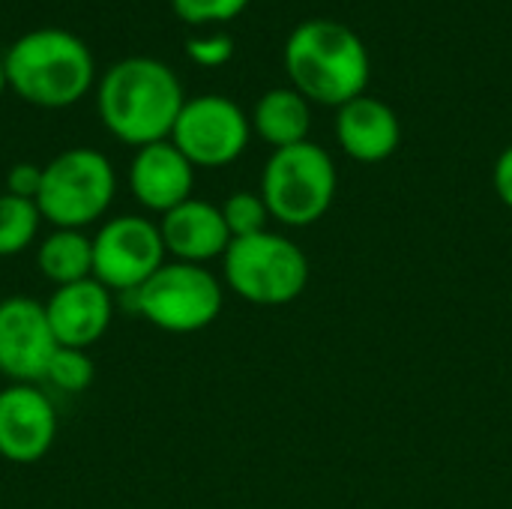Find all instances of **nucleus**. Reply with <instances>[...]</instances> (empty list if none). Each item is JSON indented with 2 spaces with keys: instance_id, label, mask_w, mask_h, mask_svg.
<instances>
[{
  "instance_id": "nucleus-6",
  "label": "nucleus",
  "mask_w": 512,
  "mask_h": 509,
  "mask_svg": "<svg viewBox=\"0 0 512 509\" xmlns=\"http://www.w3.org/2000/svg\"><path fill=\"white\" fill-rule=\"evenodd\" d=\"M114 192L117 177L108 156L90 147H72L42 165L36 207L54 228L84 231L108 213Z\"/></svg>"
},
{
  "instance_id": "nucleus-4",
  "label": "nucleus",
  "mask_w": 512,
  "mask_h": 509,
  "mask_svg": "<svg viewBox=\"0 0 512 509\" xmlns=\"http://www.w3.org/2000/svg\"><path fill=\"white\" fill-rule=\"evenodd\" d=\"M336 186V162L315 141L273 150L261 171V198L270 216L288 228H309L321 222L333 207Z\"/></svg>"
},
{
  "instance_id": "nucleus-23",
  "label": "nucleus",
  "mask_w": 512,
  "mask_h": 509,
  "mask_svg": "<svg viewBox=\"0 0 512 509\" xmlns=\"http://www.w3.org/2000/svg\"><path fill=\"white\" fill-rule=\"evenodd\" d=\"M39 189H42V165L18 162V165L9 168V174H6V192L9 195L36 201L39 198Z\"/></svg>"
},
{
  "instance_id": "nucleus-10",
  "label": "nucleus",
  "mask_w": 512,
  "mask_h": 509,
  "mask_svg": "<svg viewBox=\"0 0 512 509\" xmlns=\"http://www.w3.org/2000/svg\"><path fill=\"white\" fill-rule=\"evenodd\" d=\"M57 339L48 312L39 300L6 297L0 300V375L12 384L45 381Z\"/></svg>"
},
{
  "instance_id": "nucleus-12",
  "label": "nucleus",
  "mask_w": 512,
  "mask_h": 509,
  "mask_svg": "<svg viewBox=\"0 0 512 509\" xmlns=\"http://www.w3.org/2000/svg\"><path fill=\"white\" fill-rule=\"evenodd\" d=\"M51 333L60 348H93L111 327L114 318V294L96 282L84 279L75 285L54 288L51 300L45 303Z\"/></svg>"
},
{
  "instance_id": "nucleus-11",
  "label": "nucleus",
  "mask_w": 512,
  "mask_h": 509,
  "mask_svg": "<svg viewBox=\"0 0 512 509\" xmlns=\"http://www.w3.org/2000/svg\"><path fill=\"white\" fill-rule=\"evenodd\" d=\"M57 441V411L33 384L0 390V456L12 465H36Z\"/></svg>"
},
{
  "instance_id": "nucleus-15",
  "label": "nucleus",
  "mask_w": 512,
  "mask_h": 509,
  "mask_svg": "<svg viewBox=\"0 0 512 509\" xmlns=\"http://www.w3.org/2000/svg\"><path fill=\"white\" fill-rule=\"evenodd\" d=\"M165 252L174 255V261L186 264H207L213 258H222L231 246V231L225 225L222 207L189 198L180 207L168 210L159 222Z\"/></svg>"
},
{
  "instance_id": "nucleus-20",
  "label": "nucleus",
  "mask_w": 512,
  "mask_h": 509,
  "mask_svg": "<svg viewBox=\"0 0 512 509\" xmlns=\"http://www.w3.org/2000/svg\"><path fill=\"white\" fill-rule=\"evenodd\" d=\"M93 375H96V369H93V360L87 357V351L57 345V351L48 363L45 381L63 393H84L93 384Z\"/></svg>"
},
{
  "instance_id": "nucleus-19",
  "label": "nucleus",
  "mask_w": 512,
  "mask_h": 509,
  "mask_svg": "<svg viewBox=\"0 0 512 509\" xmlns=\"http://www.w3.org/2000/svg\"><path fill=\"white\" fill-rule=\"evenodd\" d=\"M222 216H225V225L231 231V240H240V237H252V234H261L267 231V222L273 219L261 192H231L222 204Z\"/></svg>"
},
{
  "instance_id": "nucleus-5",
  "label": "nucleus",
  "mask_w": 512,
  "mask_h": 509,
  "mask_svg": "<svg viewBox=\"0 0 512 509\" xmlns=\"http://www.w3.org/2000/svg\"><path fill=\"white\" fill-rule=\"evenodd\" d=\"M222 267L228 288L255 306H288L309 285L306 252L276 231L231 240Z\"/></svg>"
},
{
  "instance_id": "nucleus-16",
  "label": "nucleus",
  "mask_w": 512,
  "mask_h": 509,
  "mask_svg": "<svg viewBox=\"0 0 512 509\" xmlns=\"http://www.w3.org/2000/svg\"><path fill=\"white\" fill-rule=\"evenodd\" d=\"M309 129H312L309 99L294 87H273L252 108V132L273 150L309 141Z\"/></svg>"
},
{
  "instance_id": "nucleus-9",
  "label": "nucleus",
  "mask_w": 512,
  "mask_h": 509,
  "mask_svg": "<svg viewBox=\"0 0 512 509\" xmlns=\"http://www.w3.org/2000/svg\"><path fill=\"white\" fill-rule=\"evenodd\" d=\"M165 243L156 222L123 213L108 219L93 237V279L111 294H135L162 264Z\"/></svg>"
},
{
  "instance_id": "nucleus-1",
  "label": "nucleus",
  "mask_w": 512,
  "mask_h": 509,
  "mask_svg": "<svg viewBox=\"0 0 512 509\" xmlns=\"http://www.w3.org/2000/svg\"><path fill=\"white\" fill-rule=\"evenodd\" d=\"M285 72L309 102L342 108L366 93L372 57L357 30L333 18H306L285 39Z\"/></svg>"
},
{
  "instance_id": "nucleus-18",
  "label": "nucleus",
  "mask_w": 512,
  "mask_h": 509,
  "mask_svg": "<svg viewBox=\"0 0 512 509\" xmlns=\"http://www.w3.org/2000/svg\"><path fill=\"white\" fill-rule=\"evenodd\" d=\"M42 213L36 201L3 192L0 195V258L21 255L39 237Z\"/></svg>"
},
{
  "instance_id": "nucleus-13",
  "label": "nucleus",
  "mask_w": 512,
  "mask_h": 509,
  "mask_svg": "<svg viewBox=\"0 0 512 509\" xmlns=\"http://www.w3.org/2000/svg\"><path fill=\"white\" fill-rule=\"evenodd\" d=\"M195 165L168 141L138 147L129 165V192L150 213H168L192 198Z\"/></svg>"
},
{
  "instance_id": "nucleus-3",
  "label": "nucleus",
  "mask_w": 512,
  "mask_h": 509,
  "mask_svg": "<svg viewBox=\"0 0 512 509\" xmlns=\"http://www.w3.org/2000/svg\"><path fill=\"white\" fill-rule=\"evenodd\" d=\"M6 84L36 108H69L87 96L96 75L93 51L84 39L60 27L24 33L3 54Z\"/></svg>"
},
{
  "instance_id": "nucleus-22",
  "label": "nucleus",
  "mask_w": 512,
  "mask_h": 509,
  "mask_svg": "<svg viewBox=\"0 0 512 509\" xmlns=\"http://www.w3.org/2000/svg\"><path fill=\"white\" fill-rule=\"evenodd\" d=\"M186 54H189L198 66L216 69V66H225V63L234 57V39L225 36V33L198 36V39H189V42H186Z\"/></svg>"
},
{
  "instance_id": "nucleus-2",
  "label": "nucleus",
  "mask_w": 512,
  "mask_h": 509,
  "mask_svg": "<svg viewBox=\"0 0 512 509\" xmlns=\"http://www.w3.org/2000/svg\"><path fill=\"white\" fill-rule=\"evenodd\" d=\"M105 129L132 147L168 141L186 105L180 78L156 57H126L114 63L96 90Z\"/></svg>"
},
{
  "instance_id": "nucleus-17",
  "label": "nucleus",
  "mask_w": 512,
  "mask_h": 509,
  "mask_svg": "<svg viewBox=\"0 0 512 509\" xmlns=\"http://www.w3.org/2000/svg\"><path fill=\"white\" fill-rule=\"evenodd\" d=\"M36 267L54 288L93 279V237L72 228H54L36 249Z\"/></svg>"
},
{
  "instance_id": "nucleus-8",
  "label": "nucleus",
  "mask_w": 512,
  "mask_h": 509,
  "mask_svg": "<svg viewBox=\"0 0 512 509\" xmlns=\"http://www.w3.org/2000/svg\"><path fill=\"white\" fill-rule=\"evenodd\" d=\"M252 138V120L228 96L186 99L171 129V144L195 168H225L243 156Z\"/></svg>"
},
{
  "instance_id": "nucleus-24",
  "label": "nucleus",
  "mask_w": 512,
  "mask_h": 509,
  "mask_svg": "<svg viewBox=\"0 0 512 509\" xmlns=\"http://www.w3.org/2000/svg\"><path fill=\"white\" fill-rule=\"evenodd\" d=\"M492 183H495V192L504 201V207L512 210V144L501 150V156L495 162V171H492Z\"/></svg>"
},
{
  "instance_id": "nucleus-7",
  "label": "nucleus",
  "mask_w": 512,
  "mask_h": 509,
  "mask_svg": "<svg viewBox=\"0 0 512 509\" xmlns=\"http://www.w3.org/2000/svg\"><path fill=\"white\" fill-rule=\"evenodd\" d=\"M132 297L135 315L165 333H198L210 327L225 303L222 282L201 264L165 261Z\"/></svg>"
},
{
  "instance_id": "nucleus-25",
  "label": "nucleus",
  "mask_w": 512,
  "mask_h": 509,
  "mask_svg": "<svg viewBox=\"0 0 512 509\" xmlns=\"http://www.w3.org/2000/svg\"><path fill=\"white\" fill-rule=\"evenodd\" d=\"M6 87H9V84H6V69H3V57H0V96H3Z\"/></svg>"
},
{
  "instance_id": "nucleus-14",
  "label": "nucleus",
  "mask_w": 512,
  "mask_h": 509,
  "mask_svg": "<svg viewBox=\"0 0 512 509\" xmlns=\"http://www.w3.org/2000/svg\"><path fill=\"white\" fill-rule=\"evenodd\" d=\"M336 141L354 162L378 165L402 144L399 114L384 99L363 93L336 108Z\"/></svg>"
},
{
  "instance_id": "nucleus-21",
  "label": "nucleus",
  "mask_w": 512,
  "mask_h": 509,
  "mask_svg": "<svg viewBox=\"0 0 512 509\" xmlns=\"http://www.w3.org/2000/svg\"><path fill=\"white\" fill-rule=\"evenodd\" d=\"M252 0H171L174 12L186 24H222L234 21Z\"/></svg>"
}]
</instances>
